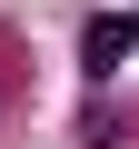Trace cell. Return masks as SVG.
<instances>
[{"mask_svg":"<svg viewBox=\"0 0 139 149\" xmlns=\"http://www.w3.org/2000/svg\"><path fill=\"white\" fill-rule=\"evenodd\" d=\"M129 50H139V20H129V10H99V20L80 30V70H90V80H109Z\"/></svg>","mask_w":139,"mask_h":149,"instance_id":"obj_1","label":"cell"}]
</instances>
